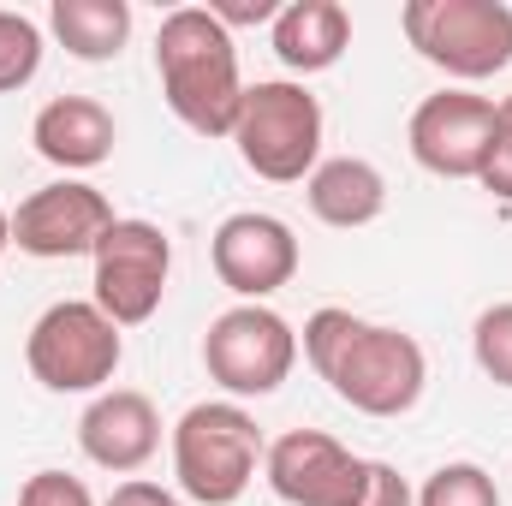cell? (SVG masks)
<instances>
[{"label":"cell","mask_w":512,"mask_h":506,"mask_svg":"<svg viewBox=\"0 0 512 506\" xmlns=\"http://www.w3.org/2000/svg\"><path fill=\"white\" fill-rule=\"evenodd\" d=\"M298 352L328 381V393L340 405H352L358 417H405L429 387V358H423L417 334L370 322L340 304H322L304 322Z\"/></svg>","instance_id":"6da1fadb"},{"label":"cell","mask_w":512,"mask_h":506,"mask_svg":"<svg viewBox=\"0 0 512 506\" xmlns=\"http://www.w3.org/2000/svg\"><path fill=\"white\" fill-rule=\"evenodd\" d=\"M155 78L173 120L197 137H233L245 108L239 36L209 6H173L155 30Z\"/></svg>","instance_id":"7a4b0ae2"},{"label":"cell","mask_w":512,"mask_h":506,"mask_svg":"<svg viewBox=\"0 0 512 506\" xmlns=\"http://www.w3.org/2000/svg\"><path fill=\"white\" fill-rule=\"evenodd\" d=\"M167 447H173V477H179V495L197 506H233L245 501V489L262 471V429L239 399H197L173 429H167Z\"/></svg>","instance_id":"3957f363"},{"label":"cell","mask_w":512,"mask_h":506,"mask_svg":"<svg viewBox=\"0 0 512 506\" xmlns=\"http://www.w3.org/2000/svg\"><path fill=\"white\" fill-rule=\"evenodd\" d=\"M24 364L48 393H108L126 364V328L96 310V298L48 304L24 334Z\"/></svg>","instance_id":"277c9868"},{"label":"cell","mask_w":512,"mask_h":506,"mask_svg":"<svg viewBox=\"0 0 512 506\" xmlns=\"http://www.w3.org/2000/svg\"><path fill=\"white\" fill-rule=\"evenodd\" d=\"M417 60L447 72L459 90L512 66V6L507 0H405L399 12Z\"/></svg>","instance_id":"5b68a950"},{"label":"cell","mask_w":512,"mask_h":506,"mask_svg":"<svg viewBox=\"0 0 512 506\" xmlns=\"http://www.w3.org/2000/svg\"><path fill=\"white\" fill-rule=\"evenodd\" d=\"M239 161L268 185H304L322 161V102L298 78H262L245 84L239 108Z\"/></svg>","instance_id":"8992f818"},{"label":"cell","mask_w":512,"mask_h":506,"mask_svg":"<svg viewBox=\"0 0 512 506\" xmlns=\"http://www.w3.org/2000/svg\"><path fill=\"white\" fill-rule=\"evenodd\" d=\"M203 370L227 399H268L298 370V328L268 304H233L203 334Z\"/></svg>","instance_id":"52a82bcc"},{"label":"cell","mask_w":512,"mask_h":506,"mask_svg":"<svg viewBox=\"0 0 512 506\" xmlns=\"http://www.w3.org/2000/svg\"><path fill=\"white\" fill-rule=\"evenodd\" d=\"M167 280H173V239L167 227L137 221V215H120L90 256V298L120 328H143L161 310Z\"/></svg>","instance_id":"ba28073f"},{"label":"cell","mask_w":512,"mask_h":506,"mask_svg":"<svg viewBox=\"0 0 512 506\" xmlns=\"http://www.w3.org/2000/svg\"><path fill=\"white\" fill-rule=\"evenodd\" d=\"M114 221L120 215L108 191H96L90 179H54L12 209V245L36 262H72V256H96Z\"/></svg>","instance_id":"9c48e42d"},{"label":"cell","mask_w":512,"mask_h":506,"mask_svg":"<svg viewBox=\"0 0 512 506\" xmlns=\"http://www.w3.org/2000/svg\"><path fill=\"white\" fill-rule=\"evenodd\" d=\"M209 262H215V280L239 298V304H268L280 286L298 280V233L268 215V209H239L215 227L209 239Z\"/></svg>","instance_id":"30bf717a"},{"label":"cell","mask_w":512,"mask_h":506,"mask_svg":"<svg viewBox=\"0 0 512 506\" xmlns=\"http://www.w3.org/2000/svg\"><path fill=\"white\" fill-rule=\"evenodd\" d=\"M489 137H495V102L477 90H435L411 108V161L435 179H477L489 161Z\"/></svg>","instance_id":"8fae6325"},{"label":"cell","mask_w":512,"mask_h":506,"mask_svg":"<svg viewBox=\"0 0 512 506\" xmlns=\"http://www.w3.org/2000/svg\"><path fill=\"white\" fill-rule=\"evenodd\" d=\"M262 483L286 506H352L364 483V459L328 429H286L262 453Z\"/></svg>","instance_id":"7c38bea8"},{"label":"cell","mask_w":512,"mask_h":506,"mask_svg":"<svg viewBox=\"0 0 512 506\" xmlns=\"http://www.w3.org/2000/svg\"><path fill=\"white\" fill-rule=\"evenodd\" d=\"M161 411L149 393L137 387H108L84 405L78 417V447L96 471H114V477H137L155 453H161Z\"/></svg>","instance_id":"4fadbf2b"},{"label":"cell","mask_w":512,"mask_h":506,"mask_svg":"<svg viewBox=\"0 0 512 506\" xmlns=\"http://www.w3.org/2000/svg\"><path fill=\"white\" fill-rule=\"evenodd\" d=\"M30 143H36V155H42L48 167H60L66 179H78V173H90V167H102V161L114 155L120 120H114V108L96 102V96H54V102L36 108Z\"/></svg>","instance_id":"5bb4252c"},{"label":"cell","mask_w":512,"mask_h":506,"mask_svg":"<svg viewBox=\"0 0 512 506\" xmlns=\"http://www.w3.org/2000/svg\"><path fill=\"white\" fill-rule=\"evenodd\" d=\"M268 48L304 84V78H316V72H328V66L346 60V48H352V12L340 0H286L280 18L268 24Z\"/></svg>","instance_id":"9a60e30c"},{"label":"cell","mask_w":512,"mask_h":506,"mask_svg":"<svg viewBox=\"0 0 512 506\" xmlns=\"http://www.w3.org/2000/svg\"><path fill=\"white\" fill-rule=\"evenodd\" d=\"M304 197H310V215L334 233H358L370 221H382L387 209V173L364 155H328L316 161V173L304 179Z\"/></svg>","instance_id":"2e32d148"},{"label":"cell","mask_w":512,"mask_h":506,"mask_svg":"<svg viewBox=\"0 0 512 506\" xmlns=\"http://www.w3.org/2000/svg\"><path fill=\"white\" fill-rule=\"evenodd\" d=\"M131 0H54L48 6V30H54V42L72 54V60H84V66H108V60H120L131 42Z\"/></svg>","instance_id":"e0dca14e"},{"label":"cell","mask_w":512,"mask_h":506,"mask_svg":"<svg viewBox=\"0 0 512 506\" xmlns=\"http://www.w3.org/2000/svg\"><path fill=\"white\" fill-rule=\"evenodd\" d=\"M42 54H48L42 24L30 12H6L0 6V96H18L42 72Z\"/></svg>","instance_id":"ac0fdd59"},{"label":"cell","mask_w":512,"mask_h":506,"mask_svg":"<svg viewBox=\"0 0 512 506\" xmlns=\"http://www.w3.org/2000/svg\"><path fill=\"white\" fill-rule=\"evenodd\" d=\"M417 506H501V489H495V477L477 459H453V465L423 477Z\"/></svg>","instance_id":"d6986e66"},{"label":"cell","mask_w":512,"mask_h":506,"mask_svg":"<svg viewBox=\"0 0 512 506\" xmlns=\"http://www.w3.org/2000/svg\"><path fill=\"white\" fill-rule=\"evenodd\" d=\"M471 358H477V370L495 387L512 393V304H489L471 322Z\"/></svg>","instance_id":"ffe728a7"},{"label":"cell","mask_w":512,"mask_h":506,"mask_svg":"<svg viewBox=\"0 0 512 506\" xmlns=\"http://www.w3.org/2000/svg\"><path fill=\"white\" fill-rule=\"evenodd\" d=\"M477 185H483L489 197L512 203V96L495 102V137H489V161H483Z\"/></svg>","instance_id":"44dd1931"},{"label":"cell","mask_w":512,"mask_h":506,"mask_svg":"<svg viewBox=\"0 0 512 506\" xmlns=\"http://www.w3.org/2000/svg\"><path fill=\"white\" fill-rule=\"evenodd\" d=\"M352 506H417V495H411V483L399 477V465L364 459V483H358Z\"/></svg>","instance_id":"7402d4cb"},{"label":"cell","mask_w":512,"mask_h":506,"mask_svg":"<svg viewBox=\"0 0 512 506\" xmlns=\"http://www.w3.org/2000/svg\"><path fill=\"white\" fill-rule=\"evenodd\" d=\"M18 506H96V495L84 489V477H66V471H36V477L18 489Z\"/></svg>","instance_id":"603a6c76"},{"label":"cell","mask_w":512,"mask_h":506,"mask_svg":"<svg viewBox=\"0 0 512 506\" xmlns=\"http://www.w3.org/2000/svg\"><path fill=\"white\" fill-rule=\"evenodd\" d=\"M286 0H209V12L227 24V30H245V24H274Z\"/></svg>","instance_id":"cb8c5ba5"},{"label":"cell","mask_w":512,"mask_h":506,"mask_svg":"<svg viewBox=\"0 0 512 506\" xmlns=\"http://www.w3.org/2000/svg\"><path fill=\"white\" fill-rule=\"evenodd\" d=\"M102 506H179V495H173V489H161V483H149V477H126V483H120Z\"/></svg>","instance_id":"d4e9b609"},{"label":"cell","mask_w":512,"mask_h":506,"mask_svg":"<svg viewBox=\"0 0 512 506\" xmlns=\"http://www.w3.org/2000/svg\"><path fill=\"white\" fill-rule=\"evenodd\" d=\"M12 251V209H0V256Z\"/></svg>","instance_id":"484cf974"}]
</instances>
